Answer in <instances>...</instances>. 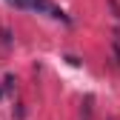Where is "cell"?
<instances>
[{
    "label": "cell",
    "mask_w": 120,
    "mask_h": 120,
    "mask_svg": "<svg viewBox=\"0 0 120 120\" xmlns=\"http://www.w3.org/2000/svg\"><path fill=\"white\" fill-rule=\"evenodd\" d=\"M6 3L14 9H34V0H6Z\"/></svg>",
    "instance_id": "cell-1"
}]
</instances>
